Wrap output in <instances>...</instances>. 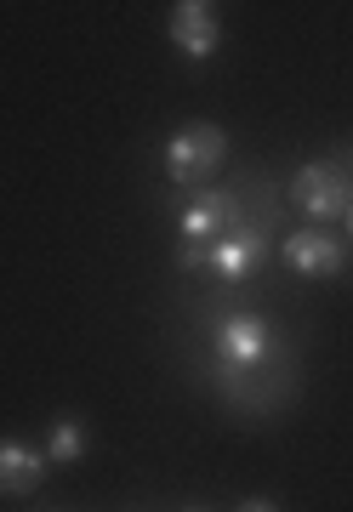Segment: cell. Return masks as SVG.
<instances>
[{"mask_svg": "<svg viewBox=\"0 0 353 512\" xmlns=\"http://www.w3.org/2000/svg\"><path fill=\"white\" fill-rule=\"evenodd\" d=\"M223 160H228V131L211 126V120H188L166 137V177L183 188H200Z\"/></svg>", "mask_w": 353, "mask_h": 512, "instance_id": "cell-4", "label": "cell"}, {"mask_svg": "<svg viewBox=\"0 0 353 512\" xmlns=\"http://www.w3.org/2000/svg\"><path fill=\"white\" fill-rule=\"evenodd\" d=\"M245 222V194L240 188H200L194 200L183 205V217H177V268L183 274H205V251L217 245L223 234H234Z\"/></svg>", "mask_w": 353, "mask_h": 512, "instance_id": "cell-1", "label": "cell"}, {"mask_svg": "<svg viewBox=\"0 0 353 512\" xmlns=\"http://www.w3.org/2000/svg\"><path fill=\"white\" fill-rule=\"evenodd\" d=\"M234 512H279V507H274V501H262V495H251V501H240Z\"/></svg>", "mask_w": 353, "mask_h": 512, "instance_id": "cell-10", "label": "cell"}, {"mask_svg": "<svg viewBox=\"0 0 353 512\" xmlns=\"http://www.w3.org/2000/svg\"><path fill=\"white\" fill-rule=\"evenodd\" d=\"M46 450H35V444L23 439H0V495H29L40 490V478H46Z\"/></svg>", "mask_w": 353, "mask_h": 512, "instance_id": "cell-8", "label": "cell"}, {"mask_svg": "<svg viewBox=\"0 0 353 512\" xmlns=\"http://www.w3.org/2000/svg\"><path fill=\"white\" fill-rule=\"evenodd\" d=\"M171 40H177V52L188 63H205V57L223 46V18H217V6H205V0H177L171 6Z\"/></svg>", "mask_w": 353, "mask_h": 512, "instance_id": "cell-6", "label": "cell"}, {"mask_svg": "<svg viewBox=\"0 0 353 512\" xmlns=\"http://www.w3.org/2000/svg\"><path fill=\"white\" fill-rule=\"evenodd\" d=\"M291 205H297L302 217H314V222L348 217V205H353V171H348V160L302 165L297 177H291Z\"/></svg>", "mask_w": 353, "mask_h": 512, "instance_id": "cell-5", "label": "cell"}, {"mask_svg": "<svg viewBox=\"0 0 353 512\" xmlns=\"http://www.w3.org/2000/svg\"><path fill=\"white\" fill-rule=\"evenodd\" d=\"M183 512H211V507H183Z\"/></svg>", "mask_w": 353, "mask_h": 512, "instance_id": "cell-12", "label": "cell"}, {"mask_svg": "<svg viewBox=\"0 0 353 512\" xmlns=\"http://www.w3.org/2000/svg\"><path fill=\"white\" fill-rule=\"evenodd\" d=\"M274 217H279L274 200H262V205L245 200V222L205 251V274H217L223 285H245L262 268V256H268V228H274Z\"/></svg>", "mask_w": 353, "mask_h": 512, "instance_id": "cell-2", "label": "cell"}, {"mask_svg": "<svg viewBox=\"0 0 353 512\" xmlns=\"http://www.w3.org/2000/svg\"><path fill=\"white\" fill-rule=\"evenodd\" d=\"M348 239H353V205H348Z\"/></svg>", "mask_w": 353, "mask_h": 512, "instance_id": "cell-11", "label": "cell"}, {"mask_svg": "<svg viewBox=\"0 0 353 512\" xmlns=\"http://www.w3.org/2000/svg\"><path fill=\"white\" fill-rule=\"evenodd\" d=\"M285 262L302 279H336L348 268V245L336 234H325V228H302V234L285 239Z\"/></svg>", "mask_w": 353, "mask_h": 512, "instance_id": "cell-7", "label": "cell"}, {"mask_svg": "<svg viewBox=\"0 0 353 512\" xmlns=\"http://www.w3.org/2000/svg\"><path fill=\"white\" fill-rule=\"evenodd\" d=\"M274 353H279V336L262 313H223L217 319V359H223L234 382H251Z\"/></svg>", "mask_w": 353, "mask_h": 512, "instance_id": "cell-3", "label": "cell"}, {"mask_svg": "<svg viewBox=\"0 0 353 512\" xmlns=\"http://www.w3.org/2000/svg\"><path fill=\"white\" fill-rule=\"evenodd\" d=\"M86 444H92V433H86V421L75 416H57L52 421V444H46V461L52 467H69V461L86 456Z\"/></svg>", "mask_w": 353, "mask_h": 512, "instance_id": "cell-9", "label": "cell"}]
</instances>
